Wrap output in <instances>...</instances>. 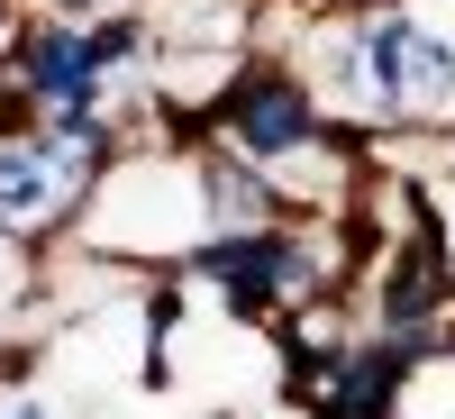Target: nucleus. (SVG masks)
Returning a JSON list of instances; mask_svg holds the SVG:
<instances>
[{
    "label": "nucleus",
    "mask_w": 455,
    "mask_h": 419,
    "mask_svg": "<svg viewBox=\"0 0 455 419\" xmlns=\"http://www.w3.org/2000/svg\"><path fill=\"white\" fill-rule=\"evenodd\" d=\"M446 10H455V0H446Z\"/></svg>",
    "instance_id": "0eeeda50"
},
{
    "label": "nucleus",
    "mask_w": 455,
    "mask_h": 419,
    "mask_svg": "<svg viewBox=\"0 0 455 419\" xmlns=\"http://www.w3.org/2000/svg\"><path fill=\"white\" fill-rule=\"evenodd\" d=\"M0 83L19 92L28 119L55 128H109V83L92 64V28L64 10H28V28L0 46Z\"/></svg>",
    "instance_id": "39448f33"
},
{
    "label": "nucleus",
    "mask_w": 455,
    "mask_h": 419,
    "mask_svg": "<svg viewBox=\"0 0 455 419\" xmlns=\"http://www.w3.org/2000/svg\"><path fill=\"white\" fill-rule=\"evenodd\" d=\"M201 137L210 146H228L237 165H255V173H274L283 156H300V146H319V137H337V119L319 109V92H310V73H300L291 55H246L237 73H228V92H219V109L201 119Z\"/></svg>",
    "instance_id": "7ed1b4c3"
},
{
    "label": "nucleus",
    "mask_w": 455,
    "mask_h": 419,
    "mask_svg": "<svg viewBox=\"0 0 455 419\" xmlns=\"http://www.w3.org/2000/svg\"><path fill=\"white\" fill-rule=\"evenodd\" d=\"M201 238H219L201 137H128L119 156L100 165L92 210L73 228V246L119 264V274H182Z\"/></svg>",
    "instance_id": "f257e3e1"
},
{
    "label": "nucleus",
    "mask_w": 455,
    "mask_h": 419,
    "mask_svg": "<svg viewBox=\"0 0 455 419\" xmlns=\"http://www.w3.org/2000/svg\"><path fill=\"white\" fill-rule=\"evenodd\" d=\"M119 156L109 128H0V238L46 255V246H73V228L92 210V182L100 165Z\"/></svg>",
    "instance_id": "f03ea898"
},
{
    "label": "nucleus",
    "mask_w": 455,
    "mask_h": 419,
    "mask_svg": "<svg viewBox=\"0 0 455 419\" xmlns=\"http://www.w3.org/2000/svg\"><path fill=\"white\" fill-rule=\"evenodd\" d=\"M0 419H55V410L36 401V392H10V401H0Z\"/></svg>",
    "instance_id": "423d86ee"
},
{
    "label": "nucleus",
    "mask_w": 455,
    "mask_h": 419,
    "mask_svg": "<svg viewBox=\"0 0 455 419\" xmlns=\"http://www.w3.org/2000/svg\"><path fill=\"white\" fill-rule=\"evenodd\" d=\"M355 301H364V328H446L455 319V228H446V210H410L392 238H373Z\"/></svg>",
    "instance_id": "20e7f679"
}]
</instances>
